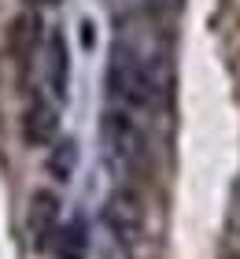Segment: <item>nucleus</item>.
Instances as JSON below:
<instances>
[{
    "mask_svg": "<svg viewBox=\"0 0 240 259\" xmlns=\"http://www.w3.org/2000/svg\"><path fill=\"white\" fill-rule=\"evenodd\" d=\"M107 97L122 108H152L159 97L155 70L122 41L111 49V63H107Z\"/></svg>",
    "mask_w": 240,
    "mask_h": 259,
    "instance_id": "1",
    "label": "nucleus"
},
{
    "mask_svg": "<svg viewBox=\"0 0 240 259\" xmlns=\"http://www.w3.org/2000/svg\"><path fill=\"white\" fill-rule=\"evenodd\" d=\"M104 145L111 148V156L118 163H140L144 156V137H140V126L129 119V108H115L104 115Z\"/></svg>",
    "mask_w": 240,
    "mask_h": 259,
    "instance_id": "2",
    "label": "nucleus"
},
{
    "mask_svg": "<svg viewBox=\"0 0 240 259\" xmlns=\"http://www.w3.org/2000/svg\"><path fill=\"white\" fill-rule=\"evenodd\" d=\"M37 45H41V15L37 11H22L8 22V56L15 60L19 74H26L33 56H37Z\"/></svg>",
    "mask_w": 240,
    "mask_h": 259,
    "instance_id": "3",
    "label": "nucleus"
},
{
    "mask_svg": "<svg viewBox=\"0 0 240 259\" xmlns=\"http://www.w3.org/2000/svg\"><path fill=\"white\" fill-rule=\"evenodd\" d=\"M44 70H48V89L56 100H67V85H70V49L67 37L59 30L48 33V49H44Z\"/></svg>",
    "mask_w": 240,
    "mask_h": 259,
    "instance_id": "4",
    "label": "nucleus"
},
{
    "mask_svg": "<svg viewBox=\"0 0 240 259\" xmlns=\"http://www.w3.org/2000/svg\"><path fill=\"white\" fill-rule=\"evenodd\" d=\"M30 230H33V244L48 248L59 230V200L56 193H33V207H30Z\"/></svg>",
    "mask_w": 240,
    "mask_h": 259,
    "instance_id": "5",
    "label": "nucleus"
},
{
    "mask_svg": "<svg viewBox=\"0 0 240 259\" xmlns=\"http://www.w3.org/2000/svg\"><path fill=\"white\" fill-rule=\"evenodd\" d=\"M22 130H26L30 145H52L56 130H59V119H56V111L48 108L41 97H33L30 108H26V119H22Z\"/></svg>",
    "mask_w": 240,
    "mask_h": 259,
    "instance_id": "6",
    "label": "nucleus"
},
{
    "mask_svg": "<svg viewBox=\"0 0 240 259\" xmlns=\"http://www.w3.org/2000/svg\"><path fill=\"white\" fill-rule=\"evenodd\" d=\"M107 226H111L122 241H133V233L140 230V207H137V200L126 196V193H118V196L107 200Z\"/></svg>",
    "mask_w": 240,
    "mask_h": 259,
    "instance_id": "7",
    "label": "nucleus"
},
{
    "mask_svg": "<svg viewBox=\"0 0 240 259\" xmlns=\"http://www.w3.org/2000/svg\"><path fill=\"white\" fill-rule=\"evenodd\" d=\"M74 163H78V145L74 141H56L52 152H48V174L63 185V182H70V174H74Z\"/></svg>",
    "mask_w": 240,
    "mask_h": 259,
    "instance_id": "8",
    "label": "nucleus"
},
{
    "mask_svg": "<svg viewBox=\"0 0 240 259\" xmlns=\"http://www.w3.org/2000/svg\"><path fill=\"white\" fill-rule=\"evenodd\" d=\"M52 244H56V255H59V259H85V252H89V241H85V230H81V222L56 230Z\"/></svg>",
    "mask_w": 240,
    "mask_h": 259,
    "instance_id": "9",
    "label": "nucleus"
},
{
    "mask_svg": "<svg viewBox=\"0 0 240 259\" xmlns=\"http://www.w3.org/2000/svg\"><path fill=\"white\" fill-rule=\"evenodd\" d=\"M81 45H85V49H92V45H96V33H92V22H81Z\"/></svg>",
    "mask_w": 240,
    "mask_h": 259,
    "instance_id": "10",
    "label": "nucleus"
},
{
    "mask_svg": "<svg viewBox=\"0 0 240 259\" xmlns=\"http://www.w3.org/2000/svg\"><path fill=\"white\" fill-rule=\"evenodd\" d=\"M30 8H44V4H56V0H26Z\"/></svg>",
    "mask_w": 240,
    "mask_h": 259,
    "instance_id": "11",
    "label": "nucleus"
}]
</instances>
